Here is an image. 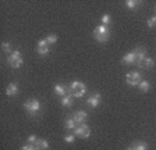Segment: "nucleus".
I'll list each match as a JSON object with an SVG mask.
<instances>
[{"label":"nucleus","mask_w":156,"mask_h":150,"mask_svg":"<svg viewBox=\"0 0 156 150\" xmlns=\"http://www.w3.org/2000/svg\"><path fill=\"white\" fill-rule=\"evenodd\" d=\"M110 28L106 25H99L95 28L94 31V38L98 40L99 43H105L109 40V38H110Z\"/></svg>","instance_id":"f257e3e1"},{"label":"nucleus","mask_w":156,"mask_h":150,"mask_svg":"<svg viewBox=\"0 0 156 150\" xmlns=\"http://www.w3.org/2000/svg\"><path fill=\"white\" fill-rule=\"evenodd\" d=\"M7 63H9V65L13 67V68H20L24 63L21 52H20V50H14L13 53H10V56L7 57Z\"/></svg>","instance_id":"f03ea898"},{"label":"nucleus","mask_w":156,"mask_h":150,"mask_svg":"<svg viewBox=\"0 0 156 150\" xmlns=\"http://www.w3.org/2000/svg\"><path fill=\"white\" fill-rule=\"evenodd\" d=\"M85 92H87V86L80 81H74L71 82V85H70V93L71 96L74 97H82L85 95Z\"/></svg>","instance_id":"7ed1b4c3"},{"label":"nucleus","mask_w":156,"mask_h":150,"mask_svg":"<svg viewBox=\"0 0 156 150\" xmlns=\"http://www.w3.org/2000/svg\"><path fill=\"white\" fill-rule=\"evenodd\" d=\"M24 108L28 111L29 115H36L39 113V110H41V103L36 99H29V100H27L24 103Z\"/></svg>","instance_id":"20e7f679"},{"label":"nucleus","mask_w":156,"mask_h":150,"mask_svg":"<svg viewBox=\"0 0 156 150\" xmlns=\"http://www.w3.org/2000/svg\"><path fill=\"white\" fill-rule=\"evenodd\" d=\"M126 81H127V84H128V85L135 86V85H140L142 79H141V74H140V72L133 71V72H128V74L126 75Z\"/></svg>","instance_id":"39448f33"},{"label":"nucleus","mask_w":156,"mask_h":150,"mask_svg":"<svg viewBox=\"0 0 156 150\" xmlns=\"http://www.w3.org/2000/svg\"><path fill=\"white\" fill-rule=\"evenodd\" d=\"M74 135L80 138H88L91 135V129H89V127L87 124H81L74 129Z\"/></svg>","instance_id":"423d86ee"},{"label":"nucleus","mask_w":156,"mask_h":150,"mask_svg":"<svg viewBox=\"0 0 156 150\" xmlns=\"http://www.w3.org/2000/svg\"><path fill=\"white\" fill-rule=\"evenodd\" d=\"M134 53H135V64L142 68V64H144V61H145V59H146L145 50H144L142 47H136V49L134 50Z\"/></svg>","instance_id":"0eeeda50"},{"label":"nucleus","mask_w":156,"mask_h":150,"mask_svg":"<svg viewBox=\"0 0 156 150\" xmlns=\"http://www.w3.org/2000/svg\"><path fill=\"white\" fill-rule=\"evenodd\" d=\"M87 118H88V114H87V111H84V110H78V111H75L74 114H73V120H74L78 125L85 124Z\"/></svg>","instance_id":"6e6552de"},{"label":"nucleus","mask_w":156,"mask_h":150,"mask_svg":"<svg viewBox=\"0 0 156 150\" xmlns=\"http://www.w3.org/2000/svg\"><path fill=\"white\" fill-rule=\"evenodd\" d=\"M36 50H38V53L41 56H46L49 53V45H48V42H46L45 39H43V40H39L38 46H36Z\"/></svg>","instance_id":"1a4fd4ad"},{"label":"nucleus","mask_w":156,"mask_h":150,"mask_svg":"<svg viewBox=\"0 0 156 150\" xmlns=\"http://www.w3.org/2000/svg\"><path fill=\"white\" fill-rule=\"evenodd\" d=\"M53 90H55V93L57 96H60V97H64V96H67L68 92H70V88H67V86H64V85H56Z\"/></svg>","instance_id":"9d476101"},{"label":"nucleus","mask_w":156,"mask_h":150,"mask_svg":"<svg viewBox=\"0 0 156 150\" xmlns=\"http://www.w3.org/2000/svg\"><path fill=\"white\" fill-rule=\"evenodd\" d=\"M99 103H101V95H99V93H94L91 97L88 99V104L91 106V107H94V108L98 107Z\"/></svg>","instance_id":"9b49d317"},{"label":"nucleus","mask_w":156,"mask_h":150,"mask_svg":"<svg viewBox=\"0 0 156 150\" xmlns=\"http://www.w3.org/2000/svg\"><path fill=\"white\" fill-rule=\"evenodd\" d=\"M6 93H7V96H16L17 93H18V86H17V84H14V82L10 84L6 89Z\"/></svg>","instance_id":"f8f14e48"},{"label":"nucleus","mask_w":156,"mask_h":150,"mask_svg":"<svg viewBox=\"0 0 156 150\" xmlns=\"http://www.w3.org/2000/svg\"><path fill=\"white\" fill-rule=\"evenodd\" d=\"M35 147L38 150H48L49 149V142L45 139H38L35 143Z\"/></svg>","instance_id":"ddd939ff"},{"label":"nucleus","mask_w":156,"mask_h":150,"mask_svg":"<svg viewBox=\"0 0 156 150\" xmlns=\"http://www.w3.org/2000/svg\"><path fill=\"white\" fill-rule=\"evenodd\" d=\"M121 61H123V64H133V63H135V53L131 52L128 54H126Z\"/></svg>","instance_id":"4468645a"},{"label":"nucleus","mask_w":156,"mask_h":150,"mask_svg":"<svg viewBox=\"0 0 156 150\" xmlns=\"http://www.w3.org/2000/svg\"><path fill=\"white\" fill-rule=\"evenodd\" d=\"M64 128L67 131H73L77 128V122H75L73 118H68V120H66V122H64Z\"/></svg>","instance_id":"2eb2a0df"},{"label":"nucleus","mask_w":156,"mask_h":150,"mask_svg":"<svg viewBox=\"0 0 156 150\" xmlns=\"http://www.w3.org/2000/svg\"><path fill=\"white\" fill-rule=\"evenodd\" d=\"M73 103H74V100H73L71 95H67V96H64V97H62V104L64 106V107H71Z\"/></svg>","instance_id":"dca6fc26"},{"label":"nucleus","mask_w":156,"mask_h":150,"mask_svg":"<svg viewBox=\"0 0 156 150\" xmlns=\"http://www.w3.org/2000/svg\"><path fill=\"white\" fill-rule=\"evenodd\" d=\"M134 150H148V145L145 142H136V143L133 145Z\"/></svg>","instance_id":"f3484780"},{"label":"nucleus","mask_w":156,"mask_h":150,"mask_svg":"<svg viewBox=\"0 0 156 150\" xmlns=\"http://www.w3.org/2000/svg\"><path fill=\"white\" fill-rule=\"evenodd\" d=\"M153 65H155V61H153L151 57H146L144 64H142V68H152Z\"/></svg>","instance_id":"a211bd4d"},{"label":"nucleus","mask_w":156,"mask_h":150,"mask_svg":"<svg viewBox=\"0 0 156 150\" xmlns=\"http://www.w3.org/2000/svg\"><path fill=\"white\" fill-rule=\"evenodd\" d=\"M138 4H140V2H135V0H127V2H126L127 9H130V10L136 9V6H138Z\"/></svg>","instance_id":"6ab92c4d"},{"label":"nucleus","mask_w":156,"mask_h":150,"mask_svg":"<svg viewBox=\"0 0 156 150\" xmlns=\"http://www.w3.org/2000/svg\"><path fill=\"white\" fill-rule=\"evenodd\" d=\"M138 86H140V89H141L142 92H148V90L151 89V84H149L148 81H141V84H140Z\"/></svg>","instance_id":"aec40b11"},{"label":"nucleus","mask_w":156,"mask_h":150,"mask_svg":"<svg viewBox=\"0 0 156 150\" xmlns=\"http://www.w3.org/2000/svg\"><path fill=\"white\" fill-rule=\"evenodd\" d=\"M45 40L48 42V45H55L57 42V35H49V36H46Z\"/></svg>","instance_id":"412c9836"},{"label":"nucleus","mask_w":156,"mask_h":150,"mask_svg":"<svg viewBox=\"0 0 156 150\" xmlns=\"http://www.w3.org/2000/svg\"><path fill=\"white\" fill-rule=\"evenodd\" d=\"M110 21H112V18H110V15L109 14H105V15H102V25H109L110 24Z\"/></svg>","instance_id":"4be33fe9"},{"label":"nucleus","mask_w":156,"mask_h":150,"mask_svg":"<svg viewBox=\"0 0 156 150\" xmlns=\"http://www.w3.org/2000/svg\"><path fill=\"white\" fill-rule=\"evenodd\" d=\"M2 50H3V52H6V53L11 52V46H10V43L9 42H3V43H2Z\"/></svg>","instance_id":"5701e85b"},{"label":"nucleus","mask_w":156,"mask_h":150,"mask_svg":"<svg viewBox=\"0 0 156 150\" xmlns=\"http://www.w3.org/2000/svg\"><path fill=\"white\" fill-rule=\"evenodd\" d=\"M75 140V135H67V136L64 138V142L66 143H73Z\"/></svg>","instance_id":"b1692460"},{"label":"nucleus","mask_w":156,"mask_h":150,"mask_svg":"<svg viewBox=\"0 0 156 150\" xmlns=\"http://www.w3.org/2000/svg\"><path fill=\"white\" fill-rule=\"evenodd\" d=\"M36 140H38V138H36L35 135H29V136H28V142H29V145H35V143H36Z\"/></svg>","instance_id":"393cba45"},{"label":"nucleus","mask_w":156,"mask_h":150,"mask_svg":"<svg viewBox=\"0 0 156 150\" xmlns=\"http://www.w3.org/2000/svg\"><path fill=\"white\" fill-rule=\"evenodd\" d=\"M155 24H156V15L148 20V26H149V28H153V25H155Z\"/></svg>","instance_id":"a878e982"},{"label":"nucleus","mask_w":156,"mask_h":150,"mask_svg":"<svg viewBox=\"0 0 156 150\" xmlns=\"http://www.w3.org/2000/svg\"><path fill=\"white\" fill-rule=\"evenodd\" d=\"M21 150H38L35 147V145H27V146H23Z\"/></svg>","instance_id":"bb28decb"},{"label":"nucleus","mask_w":156,"mask_h":150,"mask_svg":"<svg viewBox=\"0 0 156 150\" xmlns=\"http://www.w3.org/2000/svg\"><path fill=\"white\" fill-rule=\"evenodd\" d=\"M126 150H134V149H133V146H131V147H127Z\"/></svg>","instance_id":"cd10ccee"},{"label":"nucleus","mask_w":156,"mask_h":150,"mask_svg":"<svg viewBox=\"0 0 156 150\" xmlns=\"http://www.w3.org/2000/svg\"><path fill=\"white\" fill-rule=\"evenodd\" d=\"M155 10H156V9H155Z\"/></svg>","instance_id":"c85d7f7f"}]
</instances>
